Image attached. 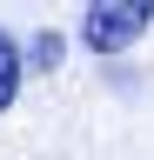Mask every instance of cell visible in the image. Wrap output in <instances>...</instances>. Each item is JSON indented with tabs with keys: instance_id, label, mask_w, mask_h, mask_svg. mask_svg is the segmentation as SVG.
Masks as SVG:
<instances>
[{
	"instance_id": "1",
	"label": "cell",
	"mask_w": 154,
	"mask_h": 160,
	"mask_svg": "<svg viewBox=\"0 0 154 160\" xmlns=\"http://www.w3.org/2000/svg\"><path fill=\"white\" fill-rule=\"evenodd\" d=\"M147 27H154V0H94V7H81L87 53H127Z\"/></svg>"
},
{
	"instance_id": "2",
	"label": "cell",
	"mask_w": 154,
	"mask_h": 160,
	"mask_svg": "<svg viewBox=\"0 0 154 160\" xmlns=\"http://www.w3.org/2000/svg\"><path fill=\"white\" fill-rule=\"evenodd\" d=\"M20 73H27V53L13 47V33H7V27H0V113L20 100Z\"/></svg>"
},
{
	"instance_id": "3",
	"label": "cell",
	"mask_w": 154,
	"mask_h": 160,
	"mask_svg": "<svg viewBox=\"0 0 154 160\" xmlns=\"http://www.w3.org/2000/svg\"><path fill=\"white\" fill-rule=\"evenodd\" d=\"M27 60H34V67H61V33H40V40H34V47H27Z\"/></svg>"
}]
</instances>
